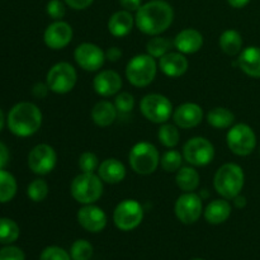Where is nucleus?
<instances>
[{"label": "nucleus", "mask_w": 260, "mask_h": 260, "mask_svg": "<svg viewBox=\"0 0 260 260\" xmlns=\"http://www.w3.org/2000/svg\"><path fill=\"white\" fill-rule=\"evenodd\" d=\"M103 183L98 174L81 173L71 182V196L80 205H93L103 194Z\"/></svg>", "instance_id": "nucleus-4"}, {"label": "nucleus", "mask_w": 260, "mask_h": 260, "mask_svg": "<svg viewBox=\"0 0 260 260\" xmlns=\"http://www.w3.org/2000/svg\"><path fill=\"white\" fill-rule=\"evenodd\" d=\"M175 182L183 192H194L200 185V173L193 167H182L177 172Z\"/></svg>", "instance_id": "nucleus-27"}, {"label": "nucleus", "mask_w": 260, "mask_h": 260, "mask_svg": "<svg viewBox=\"0 0 260 260\" xmlns=\"http://www.w3.org/2000/svg\"><path fill=\"white\" fill-rule=\"evenodd\" d=\"M183 157L193 167H206L215 157V146L205 137H193L183 146Z\"/></svg>", "instance_id": "nucleus-11"}, {"label": "nucleus", "mask_w": 260, "mask_h": 260, "mask_svg": "<svg viewBox=\"0 0 260 260\" xmlns=\"http://www.w3.org/2000/svg\"><path fill=\"white\" fill-rule=\"evenodd\" d=\"M42 112L30 102H20L9 111L7 124L9 131L18 137H29L42 126Z\"/></svg>", "instance_id": "nucleus-2"}, {"label": "nucleus", "mask_w": 260, "mask_h": 260, "mask_svg": "<svg viewBox=\"0 0 260 260\" xmlns=\"http://www.w3.org/2000/svg\"><path fill=\"white\" fill-rule=\"evenodd\" d=\"M132 170L140 175L152 174L160 164V154L155 145L141 141L134 145L128 155Z\"/></svg>", "instance_id": "nucleus-6"}, {"label": "nucleus", "mask_w": 260, "mask_h": 260, "mask_svg": "<svg viewBox=\"0 0 260 260\" xmlns=\"http://www.w3.org/2000/svg\"><path fill=\"white\" fill-rule=\"evenodd\" d=\"M119 4L123 7L124 10L128 12H137L142 5V0H119Z\"/></svg>", "instance_id": "nucleus-44"}, {"label": "nucleus", "mask_w": 260, "mask_h": 260, "mask_svg": "<svg viewBox=\"0 0 260 260\" xmlns=\"http://www.w3.org/2000/svg\"><path fill=\"white\" fill-rule=\"evenodd\" d=\"M27 196L30 201L40 203L45 201L48 196V184L43 179H35L29 183L27 188Z\"/></svg>", "instance_id": "nucleus-34"}, {"label": "nucleus", "mask_w": 260, "mask_h": 260, "mask_svg": "<svg viewBox=\"0 0 260 260\" xmlns=\"http://www.w3.org/2000/svg\"><path fill=\"white\" fill-rule=\"evenodd\" d=\"M79 168L81 173H94L99 168V159L94 152H83L79 157Z\"/></svg>", "instance_id": "nucleus-36"}, {"label": "nucleus", "mask_w": 260, "mask_h": 260, "mask_svg": "<svg viewBox=\"0 0 260 260\" xmlns=\"http://www.w3.org/2000/svg\"><path fill=\"white\" fill-rule=\"evenodd\" d=\"M172 46L174 45H173L172 41H169L168 38L160 37V36H154V37L147 42L146 51L147 53H149L150 56H152L154 58H160L169 52Z\"/></svg>", "instance_id": "nucleus-32"}, {"label": "nucleus", "mask_w": 260, "mask_h": 260, "mask_svg": "<svg viewBox=\"0 0 260 260\" xmlns=\"http://www.w3.org/2000/svg\"><path fill=\"white\" fill-rule=\"evenodd\" d=\"M18 184L14 175L7 170H0V203H8L17 194Z\"/></svg>", "instance_id": "nucleus-29"}, {"label": "nucleus", "mask_w": 260, "mask_h": 260, "mask_svg": "<svg viewBox=\"0 0 260 260\" xmlns=\"http://www.w3.org/2000/svg\"><path fill=\"white\" fill-rule=\"evenodd\" d=\"M234 205H235V207L238 208H243L246 206V197H244V196L239 194L236 196L235 198H234Z\"/></svg>", "instance_id": "nucleus-47"}, {"label": "nucleus", "mask_w": 260, "mask_h": 260, "mask_svg": "<svg viewBox=\"0 0 260 260\" xmlns=\"http://www.w3.org/2000/svg\"><path fill=\"white\" fill-rule=\"evenodd\" d=\"M228 3L233 8H236V9H241V8L246 7V5L250 3V0H228Z\"/></svg>", "instance_id": "nucleus-46"}, {"label": "nucleus", "mask_w": 260, "mask_h": 260, "mask_svg": "<svg viewBox=\"0 0 260 260\" xmlns=\"http://www.w3.org/2000/svg\"><path fill=\"white\" fill-rule=\"evenodd\" d=\"M173 45L178 52L183 55H192L198 52L203 46V36L194 28H185L175 36Z\"/></svg>", "instance_id": "nucleus-19"}, {"label": "nucleus", "mask_w": 260, "mask_h": 260, "mask_svg": "<svg viewBox=\"0 0 260 260\" xmlns=\"http://www.w3.org/2000/svg\"><path fill=\"white\" fill-rule=\"evenodd\" d=\"M122 57V51L118 47H109L106 52V58L107 60L112 61V62H116L119 58Z\"/></svg>", "instance_id": "nucleus-45"}, {"label": "nucleus", "mask_w": 260, "mask_h": 260, "mask_svg": "<svg viewBox=\"0 0 260 260\" xmlns=\"http://www.w3.org/2000/svg\"><path fill=\"white\" fill-rule=\"evenodd\" d=\"M175 216L178 220L185 225L197 222L203 212L202 198L194 192H184L179 196L175 202Z\"/></svg>", "instance_id": "nucleus-12"}, {"label": "nucleus", "mask_w": 260, "mask_h": 260, "mask_svg": "<svg viewBox=\"0 0 260 260\" xmlns=\"http://www.w3.org/2000/svg\"><path fill=\"white\" fill-rule=\"evenodd\" d=\"M235 121V114L228 108L216 107L207 113V122L210 126L218 129L230 128Z\"/></svg>", "instance_id": "nucleus-28"}, {"label": "nucleus", "mask_w": 260, "mask_h": 260, "mask_svg": "<svg viewBox=\"0 0 260 260\" xmlns=\"http://www.w3.org/2000/svg\"><path fill=\"white\" fill-rule=\"evenodd\" d=\"M243 37L235 29H228L220 36L218 45L220 48L229 56H236L243 51Z\"/></svg>", "instance_id": "nucleus-26"}, {"label": "nucleus", "mask_w": 260, "mask_h": 260, "mask_svg": "<svg viewBox=\"0 0 260 260\" xmlns=\"http://www.w3.org/2000/svg\"><path fill=\"white\" fill-rule=\"evenodd\" d=\"M114 106H116L117 111L121 112V113H129L135 107L134 95L127 93V91L117 94L116 99H114Z\"/></svg>", "instance_id": "nucleus-37"}, {"label": "nucleus", "mask_w": 260, "mask_h": 260, "mask_svg": "<svg viewBox=\"0 0 260 260\" xmlns=\"http://www.w3.org/2000/svg\"><path fill=\"white\" fill-rule=\"evenodd\" d=\"M157 139H159L160 144L164 145L168 149H173L179 144L180 134L178 129L177 124H170V123H162L160 126L159 131H157Z\"/></svg>", "instance_id": "nucleus-30"}, {"label": "nucleus", "mask_w": 260, "mask_h": 260, "mask_svg": "<svg viewBox=\"0 0 260 260\" xmlns=\"http://www.w3.org/2000/svg\"><path fill=\"white\" fill-rule=\"evenodd\" d=\"M40 260H73L71 255L60 246H48L41 254Z\"/></svg>", "instance_id": "nucleus-38"}, {"label": "nucleus", "mask_w": 260, "mask_h": 260, "mask_svg": "<svg viewBox=\"0 0 260 260\" xmlns=\"http://www.w3.org/2000/svg\"><path fill=\"white\" fill-rule=\"evenodd\" d=\"M46 12L53 20H61L66 14V7L61 0H50L46 5Z\"/></svg>", "instance_id": "nucleus-39"}, {"label": "nucleus", "mask_w": 260, "mask_h": 260, "mask_svg": "<svg viewBox=\"0 0 260 260\" xmlns=\"http://www.w3.org/2000/svg\"><path fill=\"white\" fill-rule=\"evenodd\" d=\"M48 91H50V88H48V85L46 83H36L32 88L33 96H36L38 99L46 98Z\"/></svg>", "instance_id": "nucleus-41"}, {"label": "nucleus", "mask_w": 260, "mask_h": 260, "mask_svg": "<svg viewBox=\"0 0 260 260\" xmlns=\"http://www.w3.org/2000/svg\"><path fill=\"white\" fill-rule=\"evenodd\" d=\"M78 222L89 233H101L107 226V215L101 207L94 205H84L78 211Z\"/></svg>", "instance_id": "nucleus-16"}, {"label": "nucleus", "mask_w": 260, "mask_h": 260, "mask_svg": "<svg viewBox=\"0 0 260 260\" xmlns=\"http://www.w3.org/2000/svg\"><path fill=\"white\" fill-rule=\"evenodd\" d=\"M98 175L104 183L118 184L126 178V168L119 160L109 157L99 164Z\"/></svg>", "instance_id": "nucleus-22"}, {"label": "nucleus", "mask_w": 260, "mask_h": 260, "mask_svg": "<svg viewBox=\"0 0 260 260\" xmlns=\"http://www.w3.org/2000/svg\"><path fill=\"white\" fill-rule=\"evenodd\" d=\"M93 88L101 96H112L118 94L122 88V78L113 70H103L95 75L93 80Z\"/></svg>", "instance_id": "nucleus-18"}, {"label": "nucleus", "mask_w": 260, "mask_h": 260, "mask_svg": "<svg viewBox=\"0 0 260 260\" xmlns=\"http://www.w3.org/2000/svg\"><path fill=\"white\" fill-rule=\"evenodd\" d=\"M19 226L12 218H0V244H9L14 243L19 238Z\"/></svg>", "instance_id": "nucleus-31"}, {"label": "nucleus", "mask_w": 260, "mask_h": 260, "mask_svg": "<svg viewBox=\"0 0 260 260\" xmlns=\"http://www.w3.org/2000/svg\"><path fill=\"white\" fill-rule=\"evenodd\" d=\"M140 111L147 121L162 124L173 116V104L162 94H147L140 102Z\"/></svg>", "instance_id": "nucleus-7"}, {"label": "nucleus", "mask_w": 260, "mask_h": 260, "mask_svg": "<svg viewBox=\"0 0 260 260\" xmlns=\"http://www.w3.org/2000/svg\"><path fill=\"white\" fill-rule=\"evenodd\" d=\"M70 255L73 260H89L93 255V245L88 240H76L71 245Z\"/></svg>", "instance_id": "nucleus-35"}, {"label": "nucleus", "mask_w": 260, "mask_h": 260, "mask_svg": "<svg viewBox=\"0 0 260 260\" xmlns=\"http://www.w3.org/2000/svg\"><path fill=\"white\" fill-rule=\"evenodd\" d=\"M231 211L233 208H231L230 202L223 198V200H215L208 203L203 213H205V218L208 223L220 225L229 220V217L231 216Z\"/></svg>", "instance_id": "nucleus-24"}, {"label": "nucleus", "mask_w": 260, "mask_h": 260, "mask_svg": "<svg viewBox=\"0 0 260 260\" xmlns=\"http://www.w3.org/2000/svg\"><path fill=\"white\" fill-rule=\"evenodd\" d=\"M173 119L179 128H193L202 122L203 109L197 103L180 104L173 112Z\"/></svg>", "instance_id": "nucleus-17"}, {"label": "nucleus", "mask_w": 260, "mask_h": 260, "mask_svg": "<svg viewBox=\"0 0 260 260\" xmlns=\"http://www.w3.org/2000/svg\"><path fill=\"white\" fill-rule=\"evenodd\" d=\"M76 63L85 71H98L106 61V52L94 43L84 42L74 51Z\"/></svg>", "instance_id": "nucleus-14"}, {"label": "nucleus", "mask_w": 260, "mask_h": 260, "mask_svg": "<svg viewBox=\"0 0 260 260\" xmlns=\"http://www.w3.org/2000/svg\"><path fill=\"white\" fill-rule=\"evenodd\" d=\"M183 155L180 154L177 150H168L167 152H164L160 159V165H161L162 169L167 173H174L182 168L183 162Z\"/></svg>", "instance_id": "nucleus-33"}, {"label": "nucleus", "mask_w": 260, "mask_h": 260, "mask_svg": "<svg viewBox=\"0 0 260 260\" xmlns=\"http://www.w3.org/2000/svg\"><path fill=\"white\" fill-rule=\"evenodd\" d=\"M135 24V17L128 10L116 12L108 20V30L114 37H126L132 30Z\"/></svg>", "instance_id": "nucleus-23"}, {"label": "nucleus", "mask_w": 260, "mask_h": 260, "mask_svg": "<svg viewBox=\"0 0 260 260\" xmlns=\"http://www.w3.org/2000/svg\"><path fill=\"white\" fill-rule=\"evenodd\" d=\"M259 154H260V149H259Z\"/></svg>", "instance_id": "nucleus-50"}, {"label": "nucleus", "mask_w": 260, "mask_h": 260, "mask_svg": "<svg viewBox=\"0 0 260 260\" xmlns=\"http://www.w3.org/2000/svg\"><path fill=\"white\" fill-rule=\"evenodd\" d=\"M57 154L55 149L47 144H40L30 150L28 155V167L37 175L50 174L56 167Z\"/></svg>", "instance_id": "nucleus-13"}, {"label": "nucleus", "mask_w": 260, "mask_h": 260, "mask_svg": "<svg viewBox=\"0 0 260 260\" xmlns=\"http://www.w3.org/2000/svg\"><path fill=\"white\" fill-rule=\"evenodd\" d=\"M10 159V154H9V150H8L7 145L4 142L0 141V170L4 169L5 167L8 165Z\"/></svg>", "instance_id": "nucleus-43"}, {"label": "nucleus", "mask_w": 260, "mask_h": 260, "mask_svg": "<svg viewBox=\"0 0 260 260\" xmlns=\"http://www.w3.org/2000/svg\"><path fill=\"white\" fill-rule=\"evenodd\" d=\"M156 61L149 53L136 55L126 66V78L129 84L137 88H145L154 81L156 76Z\"/></svg>", "instance_id": "nucleus-5"}, {"label": "nucleus", "mask_w": 260, "mask_h": 260, "mask_svg": "<svg viewBox=\"0 0 260 260\" xmlns=\"http://www.w3.org/2000/svg\"><path fill=\"white\" fill-rule=\"evenodd\" d=\"M117 113L118 111L113 103L108 101H101L93 107L90 116L96 126L108 127L116 121Z\"/></svg>", "instance_id": "nucleus-25"}, {"label": "nucleus", "mask_w": 260, "mask_h": 260, "mask_svg": "<svg viewBox=\"0 0 260 260\" xmlns=\"http://www.w3.org/2000/svg\"><path fill=\"white\" fill-rule=\"evenodd\" d=\"M0 260H25V255L20 248L4 246L0 249Z\"/></svg>", "instance_id": "nucleus-40"}, {"label": "nucleus", "mask_w": 260, "mask_h": 260, "mask_svg": "<svg viewBox=\"0 0 260 260\" xmlns=\"http://www.w3.org/2000/svg\"><path fill=\"white\" fill-rule=\"evenodd\" d=\"M245 184V174L240 165L228 162L218 168L213 179L216 192L225 200H234L243 190Z\"/></svg>", "instance_id": "nucleus-3"}, {"label": "nucleus", "mask_w": 260, "mask_h": 260, "mask_svg": "<svg viewBox=\"0 0 260 260\" xmlns=\"http://www.w3.org/2000/svg\"><path fill=\"white\" fill-rule=\"evenodd\" d=\"M66 4L69 5L70 8L75 10H83L86 9L88 7H90L93 4L94 0H63Z\"/></svg>", "instance_id": "nucleus-42"}, {"label": "nucleus", "mask_w": 260, "mask_h": 260, "mask_svg": "<svg viewBox=\"0 0 260 260\" xmlns=\"http://www.w3.org/2000/svg\"><path fill=\"white\" fill-rule=\"evenodd\" d=\"M78 74L75 68L69 62H57L48 70L46 84L56 94L70 93L76 85Z\"/></svg>", "instance_id": "nucleus-8"}, {"label": "nucleus", "mask_w": 260, "mask_h": 260, "mask_svg": "<svg viewBox=\"0 0 260 260\" xmlns=\"http://www.w3.org/2000/svg\"><path fill=\"white\" fill-rule=\"evenodd\" d=\"M193 260H205V259H193Z\"/></svg>", "instance_id": "nucleus-49"}, {"label": "nucleus", "mask_w": 260, "mask_h": 260, "mask_svg": "<svg viewBox=\"0 0 260 260\" xmlns=\"http://www.w3.org/2000/svg\"><path fill=\"white\" fill-rule=\"evenodd\" d=\"M4 113H3V111H2V108H0V131H2L3 129V127H4Z\"/></svg>", "instance_id": "nucleus-48"}, {"label": "nucleus", "mask_w": 260, "mask_h": 260, "mask_svg": "<svg viewBox=\"0 0 260 260\" xmlns=\"http://www.w3.org/2000/svg\"><path fill=\"white\" fill-rule=\"evenodd\" d=\"M226 142L231 152L238 156H248L255 150L256 135L248 124L238 123L230 127L226 136Z\"/></svg>", "instance_id": "nucleus-9"}, {"label": "nucleus", "mask_w": 260, "mask_h": 260, "mask_svg": "<svg viewBox=\"0 0 260 260\" xmlns=\"http://www.w3.org/2000/svg\"><path fill=\"white\" fill-rule=\"evenodd\" d=\"M73 40V28L63 20H55L46 28L43 41L51 50H62Z\"/></svg>", "instance_id": "nucleus-15"}, {"label": "nucleus", "mask_w": 260, "mask_h": 260, "mask_svg": "<svg viewBox=\"0 0 260 260\" xmlns=\"http://www.w3.org/2000/svg\"><path fill=\"white\" fill-rule=\"evenodd\" d=\"M238 66L250 78L260 79V47L249 46L244 48L239 55Z\"/></svg>", "instance_id": "nucleus-21"}, {"label": "nucleus", "mask_w": 260, "mask_h": 260, "mask_svg": "<svg viewBox=\"0 0 260 260\" xmlns=\"http://www.w3.org/2000/svg\"><path fill=\"white\" fill-rule=\"evenodd\" d=\"M174 10L165 0H151L139 8L135 15V24L142 33L159 36L172 25Z\"/></svg>", "instance_id": "nucleus-1"}, {"label": "nucleus", "mask_w": 260, "mask_h": 260, "mask_svg": "<svg viewBox=\"0 0 260 260\" xmlns=\"http://www.w3.org/2000/svg\"><path fill=\"white\" fill-rule=\"evenodd\" d=\"M144 220V208L136 200H124L117 205L113 212V221L122 231L135 230Z\"/></svg>", "instance_id": "nucleus-10"}, {"label": "nucleus", "mask_w": 260, "mask_h": 260, "mask_svg": "<svg viewBox=\"0 0 260 260\" xmlns=\"http://www.w3.org/2000/svg\"><path fill=\"white\" fill-rule=\"evenodd\" d=\"M187 57L180 52H168L159 58V68L169 78H180L188 70Z\"/></svg>", "instance_id": "nucleus-20"}]
</instances>
